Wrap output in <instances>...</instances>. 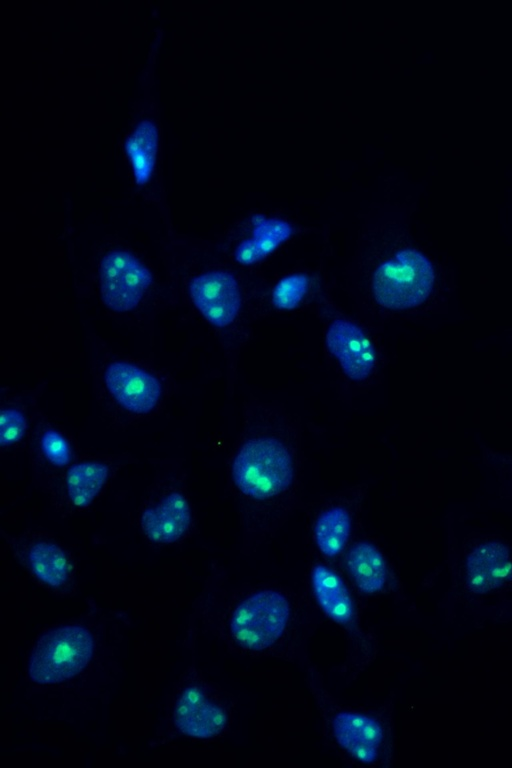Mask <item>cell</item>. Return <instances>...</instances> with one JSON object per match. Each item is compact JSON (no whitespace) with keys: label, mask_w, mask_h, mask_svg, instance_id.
Returning <instances> with one entry per match:
<instances>
[{"label":"cell","mask_w":512,"mask_h":768,"mask_svg":"<svg viewBox=\"0 0 512 768\" xmlns=\"http://www.w3.org/2000/svg\"><path fill=\"white\" fill-rule=\"evenodd\" d=\"M232 477L243 494L258 500L267 499L291 485L293 460L280 441L266 437L252 439L235 456Z\"/></svg>","instance_id":"obj_1"},{"label":"cell","mask_w":512,"mask_h":768,"mask_svg":"<svg viewBox=\"0 0 512 768\" xmlns=\"http://www.w3.org/2000/svg\"><path fill=\"white\" fill-rule=\"evenodd\" d=\"M435 280L430 261L415 249L399 251L379 266L373 276L376 302L388 309L404 310L421 305Z\"/></svg>","instance_id":"obj_2"},{"label":"cell","mask_w":512,"mask_h":768,"mask_svg":"<svg viewBox=\"0 0 512 768\" xmlns=\"http://www.w3.org/2000/svg\"><path fill=\"white\" fill-rule=\"evenodd\" d=\"M92 654L93 639L87 629L62 626L39 639L29 659L28 673L39 684L59 683L82 671Z\"/></svg>","instance_id":"obj_3"},{"label":"cell","mask_w":512,"mask_h":768,"mask_svg":"<svg viewBox=\"0 0 512 768\" xmlns=\"http://www.w3.org/2000/svg\"><path fill=\"white\" fill-rule=\"evenodd\" d=\"M289 615V603L283 595L272 590L257 592L236 608L231 631L243 647L264 649L282 635Z\"/></svg>","instance_id":"obj_4"},{"label":"cell","mask_w":512,"mask_h":768,"mask_svg":"<svg viewBox=\"0 0 512 768\" xmlns=\"http://www.w3.org/2000/svg\"><path fill=\"white\" fill-rule=\"evenodd\" d=\"M99 280L106 306L117 312H127L140 303L152 282V275L130 252L113 250L100 262Z\"/></svg>","instance_id":"obj_5"},{"label":"cell","mask_w":512,"mask_h":768,"mask_svg":"<svg viewBox=\"0 0 512 768\" xmlns=\"http://www.w3.org/2000/svg\"><path fill=\"white\" fill-rule=\"evenodd\" d=\"M104 379L116 402L135 414L150 413L162 396L161 381L146 369L129 362L110 363Z\"/></svg>","instance_id":"obj_6"},{"label":"cell","mask_w":512,"mask_h":768,"mask_svg":"<svg viewBox=\"0 0 512 768\" xmlns=\"http://www.w3.org/2000/svg\"><path fill=\"white\" fill-rule=\"evenodd\" d=\"M189 294L197 309L214 326L226 327L238 315L240 290L229 272L213 270L196 276L189 284Z\"/></svg>","instance_id":"obj_7"},{"label":"cell","mask_w":512,"mask_h":768,"mask_svg":"<svg viewBox=\"0 0 512 768\" xmlns=\"http://www.w3.org/2000/svg\"><path fill=\"white\" fill-rule=\"evenodd\" d=\"M328 350L352 380L369 377L375 366L374 348L364 332L347 320H335L326 333Z\"/></svg>","instance_id":"obj_8"},{"label":"cell","mask_w":512,"mask_h":768,"mask_svg":"<svg viewBox=\"0 0 512 768\" xmlns=\"http://www.w3.org/2000/svg\"><path fill=\"white\" fill-rule=\"evenodd\" d=\"M174 720L182 733L195 738H209L223 729L226 715L199 687L190 686L177 700Z\"/></svg>","instance_id":"obj_9"},{"label":"cell","mask_w":512,"mask_h":768,"mask_svg":"<svg viewBox=\"0 0 512 768\" xmlns=\"http://www.w3.org/2000/svg\"><path fill=\"white\" fill-rule=\"evenodd\" d=\"M466 570L467 584L474 592H489L512 580L510 550L500 542L483 543L469 554Z\"/></svg>","instance_id":"obj_10"},{"label":"cell","mask_w":512,"mask_h":768,"mask_svg":"<svg viewBox=\"0 0 512 768\" xmlns=\"http://www.w3.org/2000/svg\"><path fill=\"white\" fill-rule=\"evenodd\" d=\"M338 744L356 760L375 761L383 740L381 725L373 718L355 712H340L333 719Z\"/></svg>","instance_id":"obj_11"},{"label":"cell","mask_w":512,"mask_h":768,"mask_svg":"<svg viewBox=\"0 0 512 768\" xmlns=\"http://www.w3.org/2000/svg\"><path fill=\"white\" fill-rule=\"evenodd\" d=\"M189 523V504L177 492L165 495L157 504L146 508L141 517L145 534L159 543L176 541L187 530Z\"/></svg>","instance_id":"obj_12"},{"label":"cell","mask_w":512,"mask_h":768,"mask_svg":"<svg viewBox=\"0 0 512 768\" xmlns=\"http://www.w3.org/2000/svg\"><path fill=\"white\" fill-rule=\"evenodd\" d=\"M312 585L318 603L330 618L341 624L352 621L354 611L350 595L335 572L317 565L312 571Z\"/></svg>","instance_id":"obj_13"},{"label":"cell","mask_w":512,"mask_h":768,"mask_svg":"<svg viewBox=\"0 0 512 768\" xmlns=\"http://www.w3.org/2000/svg\"><path fill=\"white\" fill-rule=\"evenodd\" d=\"M347 569L365 593L380 591L386 582V565L381 553L366 542L354 544L346 557Z\"/></svg>","instance_id":"obj_14"},{"label":"cell","mask_w":512,"mask_h":768,"mask_svg":"<svg viewBox=\"0 0 512 768\" xmlns=\"http://www.w3.org/2000/svg\"><path fill=\"white\" fill-rule=\"evenodd\" d=\"M291 233V226L283 220L261 216L255 224L253 237L237 247L235 258L242 264L255 263L288 239Z\"/></svg>","instance_id":"obj_15"},{"label":"cell","mask_w":512,"mask_h":768,"mask_svg":"<svg viewBox=\"0 0 512 768\" xmlns=\"http://www.w3.org/2000/svg\"><path fill=\"white\" fill-rule=\"evenodd\" d=\"M158 132L151 120H143L125 142V151L131 160L135 179L144 184L150 178L156 158Z\"/></svg>","instance_id":"obj_16"},{"label":"cell","mask_w":512,"mask_h":768,"mask_svg":"<svg viewBox=\"0 0 512 768\" xmlns=\"http://www.w3.org/2000/svg\"><path fill=\"white\" fill-rule=\"evenodd\" d=\"M107 476V466L99 462L85 461L72 466L66 475V489L73 505H89L104 485Z\"/></svg>","instance_id":"obj_17"},{"label":"cell","mask_w":512,"mask_h":768,"mask_svg":"<svg viewBox=\"0 0 512 768\" xmlns=\"http://www.w3.org/2000/svg\"><path fill=\"white\" fill-rule=\"evenodd\" d=\"M28 561L34 575L43 583L58 587L69 575V561L64 552L55 544L37 542L28 552Z\"/></svg>","instance_id":"obj_18"},{"label":"cell","mask_w":512,"mask_h":768,"mask_svg":"<svg viewBox=\"0 0 512 768\" xmlns=\"http://www.w3.org/2000/svg\"><path fill=\"white\" fill-rule=\"evenodd\" d=\"M351 529L349 513L334 507L323 512L314 528V536L320 551L328 557H334L345 547Z\"/></svg>","instance_id":"obj_19"},{"label":"cell","mask_w":512,"mask_h":768,"mask_svg":"<svg viewBox=\"0 0 512 768\" xmlns=\"http://www.w3.org/2000/svg\"><path fill=\"white\" fill-rule=\"evenodd\" d=\"M308 285L309 279L305 274H292L281 279L273 289L274 306L284 310L297 307L306 294Z\"/></svg>","instance_id":"obj_20"},{"label":"cell","mask_w":512,"mask_h":768,"mask_svg":"<svg viewBox=\"0 0 512 768\" xmlns=\"http://www.w3.org/2000/svg\"><path fill=\"white\" fill-rule=\"evenodd\" d=\"M41 449L44 457L55 466H65L70 462L71 450L66 438L55 430H47L41 437Z\"/></svg>","instance_id":"obj_21"},{"label":"cell","mask_w":512,"mask_h":768,"mask_svg":"<svg viewBox=\"0 0 512 768\" xmlns=\"http://www.w3.org/2000/svg\"><path fill=\"white\" fill-rule=\"evenodd\" d=\"M26 430L25 415L16 408H7L1 411L0 416V443L2 446L11 445L19 441Z\"/></svg>","instance_id":"obj_22"}]
</instances>
